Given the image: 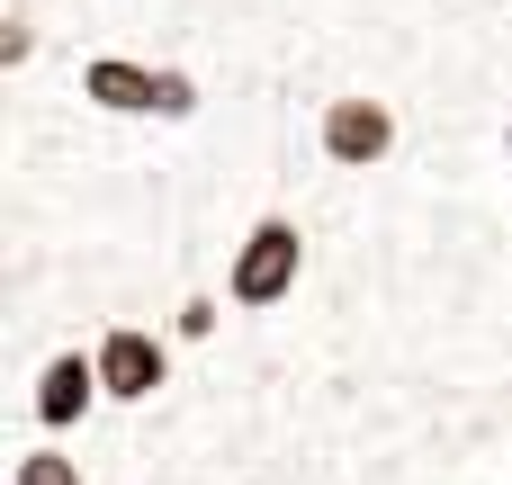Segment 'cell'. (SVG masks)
Here are the masks:
<instances>
[{
	"label": "cell",
	"instance_id": "1",
	"mask_svg": "<svg viewBox=\"0 0 512 485\" xmlns=\"http://www.w3.org/2000/svg\"><path fill=\"white\" fill-rule=\"evenodd\" d=\"M315 216L306 207H252L243 225H234V243H225V297H234V315H288L306 288H315Z\"/></svg>",
	"mask_w": 512,
	"mask_h": 485
},
{
	"label": "cell",
	"instance_id": "2",
	"mask_svg": "<svg viewBox=\"0 0 512 485\" xmlns=\"http://www.w3.org/2000/svg\"><path fill=\"white\" fill-rule=\"evenodd\" d=\"M306 144H315L324 180L360 189V180H378V171H396V162H405L414 117H405V99H396V90H378V81H342V90H324V99H315Z\"/></svg>",
	"mask_w": 512,
	"mask_h": 485
},
{
	"label": "cell",
	"instance_id": "3",
	"mask_svg": "<svg viewBox=\"0 0 512 485\" xmlns=\"http://www.w3.org/2000/svg\"><path fill=\"white\" fill-rule=\"evenodd\" d=\"M90 351H99V387H108V414H144V405H162V396L180 387V342H171V324H144V315H108V324L90 333Z\"/></svg>",
	"mask_w": 512,
	"mask_h": 485
},
{
	"label": "cell",
	"instance_id": "4",
	"mask_svg": "<svg viewBox=\"0 0 512 485\" xmlns=\"http://www.w3.org/2000/svg\"><path fill=\"white\" fill-rule=\"evenodd\" d=\"M63 99H81L108 126H153L162 117V63L153 54H126V45H90L63 72Z\"/></svg>",
	"mask_w": 512,
	"mask_h": 485
},
{
	"label": "cell",
	"instance_id": "5",
	"mask_svg": "<svg viewBox=\"0 0 512 485\" xmlns=\"http://www.w3.org/2000/svg\"><path fill=\"white\" fill-rule=\"evenodd\" d=\"M99 405H108V387H99V351H90V342H54V351H36V369H27V423H36V432L72 441Z\"/></svg>",
	"mask_w": 512,
	"mask_h": 485
},
{
	"label": "cell",
	"instance_id": "6",
	"mask_svg": "<svg viewBox=\"0 0 512 485\" xmlns=\"http://www.w3.org/2000/svg\"><path fill=\"white\" fill-rule=\"evenodd\" d=\"M225 306H234L225 288H180L162 324H171V342H180V351H216V342H225Z\"/></svg>",
	"mask_w": 512,
	"mask_h": 485
},
{
	"label": "cell",
	"instance_id": "7",
	"mask_svg": "<svg viewBox=\"0 0 512 485\" xmlns=\"http://www.w3.org/2000/svg\"><path fill=\"white\" fill-rule=\"evenodd\" d=\"M45 54V0H0V81H27Z\"/></svg>",
	"mask_w": 512,
	"mask_h": 485
},
{
	"label": "cell",
	"instance_id": "8",
	"mask_svg": "<svg viewBox=\"0 0 512 485\" xmlns=\"http://www.w3.org/2000/svg\"><path fill=\"white\" fill-rule=\"evenodd\" d=\"M9 485H99L90 477V459L72 450V441H54V432H36L18 459H9Z\"/></svg>",
	"mask_w": 512,
	"mask_h": 485
},
{
	"label": "cell",
	"instance_id": "9",
	"mask_svg": "<svg viewBox=\"0 0 512 485\" xmlns=\"http://www.w3.org/2000/svg\"><path fill=\"white\" fill-rule=\"evenodd\" d=\"M495 153H504V171H512V108H504V126H495Z\"/></svg>",
	"mask_w": 512,
	"mask_h": 485
}]
</instances>
